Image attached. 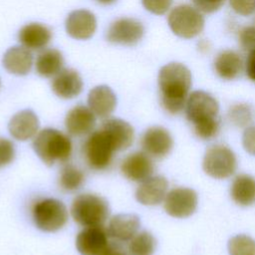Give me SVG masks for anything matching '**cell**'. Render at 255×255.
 I'll return each instance as SVG.
<instances>
[{"instance_id": "6da1fadb", "label": "cell", "mask_w": 255, "mask_h": 255, "mask_svg": "<svg viewBox=\"0 0 255 255\" xmlns=\"http://www.w3.org/2000/svg\"><path fill=\"white\" fill-rule=\"evenodd\" d=\"M157 82L162 108L171 115L180 113L185 108L192 85L188 68L180 63H168L159 70Z\"/></svg>"}, {"instance_id": "7a4b0ae2", "label": "cell", "mask_w": 255, "mask_h": 255, "mask_svg": "<svg viewBox=\"0 0 255 255\" xmlns=\"http://www.w3.org/2000/svg\"><path fill=\"white\" fill-rule=\"evenodd\" d=\"M33 148L41 160L47 165L64 163L70 159L73 144L64 132L47 128L39 131L33 140Z\"/></svg>"}, {"instance_id": "3957f363", "label": "cell", "mask_w": 255, "mask_h": 255, "mask_svg": "<svg viewBox=\"0 0 255 255\" xmlns=\"http://www.w3.org/2000/svg\"><path fill=\"white\" fill-rule=\"evenodd\" d=\"M71 214L75 222L84 227L100 226L110 215L108 201L97 194L83 193L72 202Z\"/></svg>"}, {"instance_id": "277c9868", "label": "cell", "mask_w": 255, "mask_h": 255, "mask_svg": "<svg viewBox=\"0 0 255 255\" xmlns=\"http://www.w3.org/2000/svg\"><path fill=\"white\" fill-rule=\"evenodd\" d=\"M32 218L38 229L55 232L66 225L68 210L65 204L56 198H43L33 204Z\"/></svg>"}, {"instance_id": "5b68a950", "label": "cell", "mask_w": 255, "mask_h": 255, "mask_svg": "<svg viewBox=\"0 0 255 255\" xmlns=\"http://www.w3.org/2000/svg\"><path fill=\"white\" fill-rule=\"evenodd\" d=\"M168 26L178 37L191 39L201 33L204 18L195 7L182 4L174 7L167 17Z\"/></svg>"}, {"instance_id": "8992f818", "label": "cell", "mask_w": 255, "mask_h": 255, "mask_svg": "<svg viewBox=\"0 0 255 255\" xmlns=\"http://www.w3.org/2000/svg\"><path fill=\"white\" fill-rule=\"evenodd\" d=\"M202 167L205 173L216 179H224L233 175L237 169L235 153L226 145L214 144L204 153Z\"/></svg>"}, {"instance_id": "52a82bcc", "label": "cell", "mask_w": 255, "mask_h": 255, "mask_svg": "<svg viewBox=\"0 0 255 255\" xmlns=\"http://www.w3.org/2000/svg\"><path fill=\"white\" fill-rule=\"evenodd\" d=\"M115 148L103 131L92 132L83 145V153L87 164L94 170L107 169L113 162Z\"/></svg>"}, {"instance_id": "ba28073f", "label": "cell", "mask_w": 255, "mask_h": 255, "mask_svg": "<svg viewBox=\"0 0 255 255\" xmlns=\"http://www.w3.org/2000/svg\"><path fill=\"white\" fill-rule=\"evenodd\" d=\"M184 109L187 120L195 125L217 118L219 105L207 92L194 91L189 94Z\"/></svg>"}, {"instance_id": "9c48e42d", "label": "cell", "mask_w": 255, "mask_h": 255, "mask_svg": "<svg viewBox=\"0 0 255 255\" xmlns=\"http://www.w3.org/2000/svg\"><path fill=\"white\" fill-rule=\"evenodd\" d=\"M198 203L197 193L187 187H176L166 193L163 200L165 212L175 218H185L192 215Z\"/></svg>"}, {"instance_id": "30bf717a", "label": "cell", "mask_w": 255, "mask_h": 255, "mask_svg": "<svg viewBox=\"0 0 255 255\" xmlns=\"http://www.w3.org/2000/svg\"><path fill=\"white\" fill-rule=\"evenodd\" d=\"M143 33L141 22L134 18L123 17L111 23L107 31V39L111 43L132 46L141 40Z\"/></svg>"}, {"instance_id": "8fae6325", "label": "cell", "mask_w": 255, "mask_h": 255, "mask_svg": "<svg viewBox=\"0 0 255 255\" xmlns=\"http://www.w3.org/2000/svg\"><path fill=\"white\" fill-rule=\"evenodd\" d=\"M110 237L103 225L86 227L77 235V250L81 255H103L111 244Z\"/></svg>"}, {"instance_id": "7c38bea8", "label": "cell", "mask_w": 255, "mask_h": 255, "mask_svg": "<svg viewBox=\"0 0 255 255\" xmlns=\"http://www.w3.org/2000/svg\"><path fill=\"white\" fill-rule=\"evenodd\" d=\"M140 145L150 157L162 158L173 146V139L169 131L162 127H151L141 136Z\"/></svg>"}, {"instance_id": "4fadbf2b", "label": "cell", "mask_w": 255, "mask_h": 255, "mask_svg": "<svg viewBox=\"0 0 255 255\" xmlns=\"http://www.w3.org/2000/svg\"><path fill=\"white\" fill-rule=\"evenodd\" d=\"M121 171L131 181L141 182L152 176L154 165L151 157L144 151H135L127 155L121 163Z\"/></svg>"}, {"instance_id": "5bb4252c", "label": "cell", "mask_w": 255, "mask_h": 255, "mask_svg": "<svg viewBox=\"0 0 255 255\" xmlns=\"http://www.w3.org/2000/svg\"><path fill=\"white\" fill-rule=\"evenodd\" d=\"M67 33L74 39L87 40L91 38L97 29L95 15L86 9L71 12L65 23Z\"/></svg>"}, {"instance_id": "9a60e30c", "label": "cell", "mask_w": 255, "mask_h": 255, "mask_svg": "<svg viewBox=\"0 0 255 255\" xmlns=\"http://www.w3.org/2000/svg\"><path fill=\"white\" fill-rule=\"evenodd\" d=\"M101 129L106 133L116 151L125 150L133 142V128L124 120L107 119L103 122Z\"/></svg>"}, {"instance_id": "2e32d148", "label": "cell", "mask_w": 255, "mask_h": 255, "mask_svg": "<svg viewBox=\"0 0 255 255\" xmlns=\"http://www.w3.org/2000/svg\"><path fill=\"white\" fill-rule=\"evenodd\" d=\"M168 188L167 179L161 175L141 181L135 190V198L142 205H157L164 200Z\"/></svg>"}, {"instance_id": "e0dca14e", "label": "cell", "mask_w": 255, "mask_h": 255, "mask_svg": "<svg viewBox=\"0 0 255 255\" xmlns=\"http://www.w3.org/2000/svg\"><path fill=\"white\" fill-rule=\"evenodd\" d=\"M96 126V116L90 108L78 105L71 109L65 118L67 131L75 136L85 135Z\"/></svg>"}, {"instance_id": "ac0fdd59", "label": "cell", "mask_w": 255, "mask_h": 255, "mask_svg": "<svg viewBox=\"0 0 255 255\" xmlns=\"http://www.w3.org/2000/svg\"><path fill=\"white\" fill-rule=\"evenodd\" d=\"M40 123L36 114L31 110H23L15 114L8 125L10 134L17 140H28L39 131Z\"/></svg>"}, {"instance_id": "d6986e66", "label": "cell", "mask_w": 255, "mask_h": 255, "mask_svg": "<svg viewBox=\"0 0 255 255\" xmlns=\"http://www.w3.org/2000/svg\"><path fill=\"white\" fill-rule=\"evenodd\" d=\"M51 87L55 95L62 99H73L83 90V80L79 73L73 69H62L53 77Z\"/></svg>"}, {"instance_id": "ffe728a7", "label": "cell", "mask_w": 255, "mask_h": 255, "mask_svg": "<svg viewBox=\"0 0 255 255\" xmlns=\"http://www.w3.org/2000/svg\"><path fill=\"white\" fill-rule=\"evenodd\" d=\"M88 105L95 116L107 119L116 109L117 97L110 87L105 85L97 86L88 95Z\"/></svg>"}, {"instance_id": "44dd1931", "label": "cell", "mask_w": 255, "mask_h": 255, "mask_svg": "<svg viewBox=\"0 0 255 255\" xmlns=\"http://www.w3.org/2000/svg\"><path fill=\"white\" fill-rule=\"evenodd\" d=\"M52 39L51 30L41 23H29L18 33V40L23 47L30 51L44 50Z\"/></svg>"}, {"instance_id": "7402d4cb", "label": "cell", "mask_w": 255, "mask_h": 255, "mask_svg": "<svg viewBox=\"0 0 255 255\" xmlns=\"http://www.w3.org/2000/svg\"><path fill=\"white\" fill-rule=\"evenodd\" d=\"M140 221L137 215L130 213L117 214L110 220L108 231L112 238L120 242L129 241L138 231Z\"/></svg>"}, {"instance_id": "603a6c76", "label": "cell", "mask_w": 255, "mask_h": 255, "mask_svg": "<svg viewBox=\"0 0 255 255\" xmlns=\"http://www.w3.org/2000/svg\"><path fill=\"white\" fill-rule=\"evenodd\" d=\"M2 63L9 73L24 76L32 69L33 55L30 50L23 46H14L5 52Z\"/></svg>"}, {"instance_id": "cb8c5ba5", "label": "cell", "mask_w": 255, "mask_h": 255, "mask_svg": "<svg viewBox=\"0 0 255 255\" xmlns=\"http://www.w3.org/2000/svg\"><path fill=\"white\" fill-rule=\"evenodd\" d=\"M243 69V61L238 53L232 50L220 52L214 60V70L223 80L237 78Z\"/></svg>"}, {"instance_id": "d4e9b609", "label": "cell", "mask_w": 255, "mask_h": 255, "mask_svg": "<svg viewBox=\"0 0 255 255\" xmlns=\"http://www.w3.org/2000/svg\"><path fill=\"white\" fill-rule=\"evenodd\" d=\"M64 66L62 53L53 48L42 50L36 58V72L44 78L55 77Z\"/></svg>"}, {"instance_id": "484cf974", "label": "cell", "mask_w": 255, "mask_h": 255, "mask_svg": "<svg viewBox=\"0 0 255 255\" xmlns=\"http://www.w3.org/2000/svg\"><path fill=\"white\" fill-rule=\"evenodd\" d=\"M230 195L233 201L241 206L255 203V178L248 174H239L232 181Z\"/></svg>"}, {"instance_id": "4316f807", "label": "cell", "mask_w": 255, "mask_h": 255, "mask_svg": "<svg viewBox=\"0 0 255 255\" xmlns=\"http://www.w3.org/2000/svg\"><path fill=\"white\" fill-rule=\"evenodd\" d=\"M156 247V241L153 235L148 231L136 233L128 246L129 255H153Z\"/></svg>"}, {"instance_id": "83f0119b", "label": "cell", "mask_w": 255, "mask_h": 255, "mask_svg": "<svg viewBox=\"0 0 255 255\" xmlns=\"http://www.w3.org/2000/svg\"><path fill=\"white\" fill-rule=\"evenodd\" d=\"M85 181L83 171L75 165L68 164L60 172L59 183L62 189L66 191H75L79 189Z\"/></svg>"}, {"instance_id": "f1b7e54d", "label": "cell", "mask_w": 255, "mask_h": 255, "mask_svg": "<svg viewBox=\"0 0 255 255\" xmlns=\"http://www.w3.org/2000/svg\"><path fill=\"white\" fill-rule=\"evenodd\" d=\"M254 118L252 108L247 104H235L228 111L229 121L238 128H248Z\"/></svg>"}, {"instance_id": "f546056e", "label": "cell", "mask_w": 255, "mask_h": 255, "mask_svg": "<svg viewBox=\"0 0 255 255\" xmlns=\"http://www.w3.org/2000/svg\"><path fill=\"white\" fill-rule=\"evenodd\" d=\"M227 247L229 255H255V240L245 234L231 237Z\"/></svg>"}, {"instance_id": "4dcf8cb0", "label": "cell", "mask_w": 255, "mask_h": 255, "mask_svg": "<svg viewBox=\"0 0 255 255\" xmlns=\"http://www.w3.org/2000/svg\"><path fill=\"white\" fill-rule=\"evenodd\" d=\"M219 128H220V124H219L218 118L193 125V129L197 137L204 140L215 137L219 132Z\"/></svg>"}, {"instance_id": "1f68e13d", "label": "cell", "mask_w": 255, "mask_h": 255, "mask_svg": "<svg viewBox=\"0 0 255 255\" xmlns=\"http://www.w3.org/2000/svg\"><path fill=\"white\" fill-rule=\"evenodd\" d=\"M15 157V147L11 140L0 136V168L8 165Z\"/></svg>"}, {"instance_id": "d6a6232c", "label": "cell", "mask_w": 255, "mask_h": 255, "mask_svg": "<svg viewBox=\"0 0 255 255\" xmlns=\"http://www.w3.org/2000/svg\"><path fill=\"white\" fill-rule=\"evenodd\" d=\"M239 43L247 52L255 50V25L246 26L239 32Z\"/></svg>"}, {"instance_id": "836d02e7", "label": "cell", "mask_w": 255, "mask_h": 255, "mask_svg": "<svg viewBox=\"0 0 255 255\" xmlns=\"http://www.w3.org/2000/svg\"><path fill=\"white\" fill-rule=\"evenodd\" d=\"M141 3L147 11L156 15H162L169 10L172 0H141Z\"/></svg>"}, {"instance_id": "e575fe53", "label": "cell", "mask_w": 255, "mask_h": 255, "mask_svg": "<svg viewBox=\"0 0 255 255\" xmlns=\"http://www.w3.org/2000/svg\"><path fill=\"white\" fill-rule=\"evenodd\" d=\"M229 4L241 16H249L255 11V0H229Z\"/></svg>"}, {"instance_id": "d590c367", "label": "cell", "mask_w": 255, "mask_h": 255, "mask_svg": "<svg viewBox=\"0 0 255 255\" xmlns=\"http://www.w3.org/2000/svg\"><path fill=\"white\" fill-rule=\"evenodd\" d=\"M192 2L200 12L213 13L223 6L225 0H192Z\"/></svg>"}, {"instance_id": "8d00e7d4", "label": "cell", "mask_w": 255, "mask_h": 255, "mask_svg": "<svg viewBox=\"0 0 255 255\" xmlns=\"http://www.w3.org/2000/svg\"><path fill=\"white\" fill-rule=\"evenodd\" d=\"M242 144L248 153L255 155V126H249L245 128L242 135Z\"/></svg>"}, {"instance_id": "74e56055", "label": "cell", "mask_w": 255, "mask_h": 255, "mask_svg": "<svg viewBox=\"0 0 255 255\" xmlns=\"http://www.w3.org/2000/svg\"><path fill=\"white\" fill-rule=\"evenodd\" d=\"M245 72L250 80L255 82V50L249 52L245 63Z\"/></svg>"}, {"instance_id": "f35d334b", "label": "cell", "mask_w": 255, "mask_h": 255, "mask_svg": "<svg viewBox=\"0 0 255 255\" xmlns=\"http://www.w3.org/2000/svg\"><path fill=\"white\" fill-rule=\"evenodd\" d=\"M103 255H129V253L119 243H111Z\"/></svg>"}, {"instance_id": "ab89813d", "label": "cell", "mask_w": 255, "mask_h": 255, "mask_svg": "<svg viewBox=\"0 0 255 255\" xmlns=\"http://www.w3.org/2000/svg\"><path fill=\"white\" fill-rule=\"evenodd\" d=\"M209 43H208V41H206V40H203V41H200L199 43H198V49L201 51V52H207L208 50H209Z\"/></svg>"}, {"instance_id": "60d3db41", "label": "cell", "mask_w": 255, "mask_h": 255, "mask_svg": "<svg viewBox=\"0 0 255 255\" xmlns=\"http://www.w3.org/2000/svg\"><path fill=\"white\" fill-rule=\"evenodd\" d=\"M100 4H103V5H110L112 3H114L116 0H97Z\"/></svg>"}, {"instance_id": "b9f144b4", "label": "cell", "mask_w": 255, "mask_h": 255, "mask_svg": "<svg viewBox=\"0 0 255 255\" xmlns=\"http://www.w3.org/2000/svg\"><path fill=\"white\" fill-rule=\"evenodd\" d=\"M0 85H1V82H0Z\"/></svg>"}]
</instances>
